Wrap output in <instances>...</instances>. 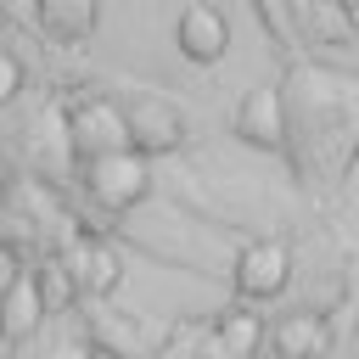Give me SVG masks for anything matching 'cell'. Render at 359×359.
<instances>
[{
	"label": "cell",
	"instance_id": "9c48e42d",
	"mask_svg": "<svg viewBox=\"0 0 359 359\" xmlns=\"http://www.w3.org/2000/svg\"><path fill=\"white\" fill-rule=\"evenodd\" d=\"M56 258H62V269H67V280H73L79 297H107V292H118V280H123L118 252H112L107 241H95V236H73Z\"/></svg>",
	"mask_w": 359,
	"mask_h": 359
},
{
	"label": "cell",
	"instance_id": "ba28073f",
	"mask_svg": "<svg viewBox=\"0 0 359 359\" xmlns=\"http://www.w3.org/2000/svg\"><path fill=\"white\" fill-rule=\"evenodd\" d=\"M62 129H67L73 163H90V157H107V151H129L123 112H118V101H107V95H90V101H79V107L62 118Z\"/></svg>",
	"mask_w": 359,
	"mask_h": 359
},
{
	"label": "cell",
	"instance_id": "4fadbf2b",
	"mask_svg": "<svg viewBox=\"0 0 359 359\" xmlns=\"http://www.w3.org/2000/svg\"><path fill=\"white\" fill-rule=\"evenodd\" d=\"M325 342H331V331H325V314H314V309H292L275 325H264V348L275 359H320Z\"/></svg>",
	"mask_w": 359,
	"mask_h": 359
},
{
	"label": "cell",
	"instance_id": "d6986e66",
	"mask_svg": "<svg viewBox=\"0 0 359 359\" xmlns=\"http://www.w3.org/2000/svg\"><path fill=\"white\" fill-rule=\"evenodd\" d=\"M320 359H359V331H342V337H331Z\"/></svg>",
	"mask_w": 359,
	"mask_h": 359
},
{
	"label": "cell",
	"instance_id": "e0dca14e",
	"mask_svg": "<svg viewBox=\"0 0 359 359\" xmlns=\"http://www.w3.org/2000/svg\"><path fill=\"white\" fill-rule=\"evenodd\" d=\"M34 280H39V303H45V314H62L79 292H73V280H67V269H62V258L56 252H45L39 264H34Z\"/></svg>",
	"mask_w": 359,
	"mask_h": 359
},
{
	"label": "cell",
	"instance_id": "5b68a950",
	"mask_svg": "<svg viewBox=\"0 0 359 359\" xmlns=\"http://www.w3.org/2000/svg\"><path fill=\"white\" fill-rule=\"evenodd\" d=\"M168 331L174 325H157V320H140V314H123V309H95L90 325H84V348L95 359H157Z\"/></svg>",
	"mask_w": 359,
	"mask_h": 359
},
{
	"label": "cell",
	"instance_id": "ac0fdd59",
	"mask_svg": "<svg viewBox=\"0 0 359 359\" xmlns=\"http://www.w3.org/2000/svg\"><path fill=\"white\" fill-rule=\"evenodd\" d=\"M17 90H22V62L0 45V107H6V101H17Z\"/></svg>",
	"mask_w": 359,
	"mask_h": 359
},
{
	"label": "cell",
	"instance_id": "7c38bea8",
	"mask_svg": "<svg viewBox=\"0 0 359 359\" xmlns=\"http://www.w3.org/2000/svg\"><path fill=\"white\" fill-rule=\"evenodd\" d=\"M28 157H34V174H45L50 185H67L79 180V163H73V146H67V129H62V112H39L22 135Z\"/></svg>",
	"mask_w": 359,
	"mask_h": 359
},
{
	"label": "cell",
	"instance_id": "52a82bcc",
	"mask_svg": "<svg viewBox=\"0 0 359 359\" xmlns=\"http://www.w3.org/2000/svg\"><path fill=\"white\" fill-rule=\"evenodd\" d=\"M230 280H236L241 297H258V303L280 297V292L292 286V247H286L280 236H252V241L230 258Z\"/></svg>",
	"mask_w": 359,
	"mask_h": 359
},
{
	"label": "cell",
	"instance_id": "8fae6325",
	"mask_svg": "<svg viewBox=\"0 0 359 359\" xmlns=\"http://www.w3.org/2000/svg\"><path fill=\"white\" fill-rule=\"evenodd\" d=\"M174 45H180V56H191V62H219L224 45H230L224 11H213L208 0H191V6L174 17Z\"/></svg>",
	"mask_w": 359,
	"mask_h": 359
},
{
	"label": "cell",
	"instance_id": "3957f363",
	"mask_svg": "<svg viewBox=\"0 0 359 359\" xmlns=\"http://www.w3.org/2000/svg\"><path fill=\"white\" fill-rule=\"evenodd\" d=\"M174 196H185L196 213H208V219L224 224V230H264V224L275 219V208L264 202V191H258L252 180H241V174L208 180V174H196V168H180V174H174Z\"/></svg>",
	"mask_w": 359,
	"mask_h": 359
},
{
	"label": "cell",
	"instance_id": "44dd1931",
	"mask_svg": "<svg viewBox=\"0 0 359 359\" xmlns=\"http://www.w3.org/2000/svg\"><path fill=\"white\" fill-rule=\"evenodd\" d=\"M342 22H359V0H342Z\"/></svg>",
	"mask_w": 359,
	"mask_h": 359
},
{
	"label": "cell",
	"instance_id": "ffe728a7",
	"mask_svg": "<svg viewBox=\"0 0 359 359\" xmlns=\"http://www.w3.org/2000/svg\"><path fill=\"white\" fill-rule=\"evenodd\" d=\"M39 359H95V353H90L84 342H73V337H67V342H56V348H45Z\"/></svg>",
	"mask_w": 359,
	"mask_h": 359
},
{
	"label": "cell",
	"instance_id": "6da1fadb",
	"mask_svg": "<svg viewBox=\"0 0 359 359\" xmlns=\"http://www.w3.org/2000/svg\"><path fill=\"white\" fill-rule=\"evenodd\" d=\"M275 90L286 118L280 151L292 157L297 180L337 191L359 157V79L325 62H292V73Z\"/></svg>",
	"mask_w": 359,
	"mask_h": 359
},
{
	"label": "cell",
	"instance_id": "5bb4252c",
	"mask_svg": "<svg viewBox=\"0 0 359 359\" xmlns=\"http://www.w3.org/2000/svg\"><path fill=\"white\" fill-rule=\"evenodd\" d=\"M236 135L247 146H264V151H280L286 140V118H280V90L275 84H252L236 107Z\"/></svg>",
	"mask_w": 359,
	"mask_h": 359
},
{
	"label": "cell",
	"instance_id": "30bf717a",
	"mask_svg": "<svg viewBox=\"0 0 359 359\" xmlns=\"http://www.w3.org/2000/svg\"><path fill=\"white\" fill-rule=\"evenodd\" d=\"M45 325V303H39V280H34V264H22L6 286H0V342H28L34 331Z\"/></svg>",
	"mask_w": 359,
	"mask_h": 359
},
{
	"label": "cell",
	"instance_id": "9a60e30c",
	"mask_svg": "<svg viewBox=\"0 0 359 359\" xmlns=\"http://www.w3.org/2000/svg\"><path fill=\"white\" fill-rule=\"evenodd\" d=\"M34 28H45L56 45H79L95 28V0H34Z\"/></svg>",
	"mask_w": 359,
	"mask_h": 359
},
{
	"label": "cell",
	"instance_id": "8992f818",
	"mask_svg": "<svg viewBox=\"0 0 359 359\" xmlns=\"http://www.w3.org/2000/svg\"><path fill=\"white\" fill-rule=\"evenodd\" d=\"M118 112H123V129H129V151H140V157L180 151V140H185V112H180L168 95H157V90H135Z\"/></svg>",
	"mask_w": 359,
	"mask_h": 359
},
{
	"label": "cell",
	"instance_id": "277c9868",
	"mask_svg": "<svg viewBox=\"0 0 359 359\" xmlns=\"http://www.w3.org/2000/svg\"><path fill=\"white\" fill-rule=\"evenodd\" d=\"M79 185L101 213H129L151 196V168L140 151H107V157L79 163Z\"/></svg>",
	"mask_w": 359,
	"mask_h": 359
},
{
	"label": "cell",
	"instance_id": "2e32d148",
	"mask_svg": "<svg viewBox=\"0 0 359 359\" xmlns=\"http://www.w3.org/2000/svg\"><path fill=\"white\" fill-rule=\"evenodd\" d=\"M213 331H219L241 359H258V353H264V320L247 314V309H224V314L213 320Z\"/></svg>",
	"mask_w": 359,
	"mask_h": 359
},
{
	"label": "cell",
	"instance_id": "7a4b0ae2",
	"mask_svg": "<svg viewBox=\"0 0 359 359\" xmlns=\"http://www.w3.org/2000/svg\"><path fill=\"white\" fill-rule=\"evenodd\" d=\"M118 230H123L140 252H151V258H163V264L196 269V275H208V280H224V275H230L224 241H219L208 224L180 219L174 208H129V213H118Z\"/></svg>",
	"mask_w": 359,
	"mask_h": 359
}]
</instances>
